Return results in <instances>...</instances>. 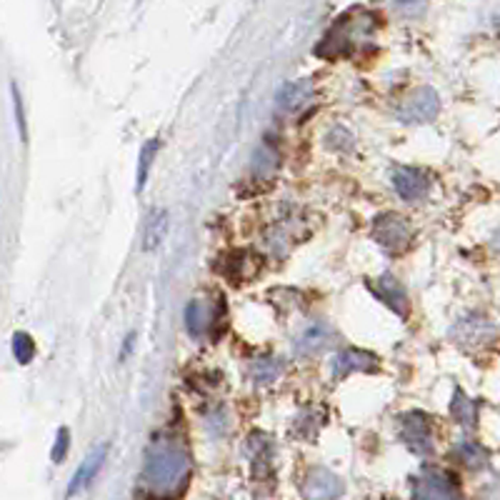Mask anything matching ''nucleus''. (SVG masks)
Instances as JSON below:
<instances>
[{
	"label": "nucleus",
	"mask_w": 500,
	"mask_h": 500,
	"mask_svg": "<svg viewBox=\"0 0 500 500\" xmlns=\"http://www.w3.org/2000/svg\"><path fill=\"white\" fill-rule=\"evenodd\" d=\"M190 473V458H188L183 443L176 438H158L146 453V468H143V488L150 495H176L183 488Z\"/></svg>",
	"instance_id": "obj_1"
},
{
	"label": "nucleus",
	"mask_w": 500,
	"mask_h": 500,
	"mask_svg": "<svg viewBox=\"0 0 500 500\" xmlns=\"http://www.w3.org/2000/svg\"><path fill=\"white\" fill-rule=\"evenodd\" d=\"M373 236L383 248L390 250V253H398V250H403L413 240V228H410V223L403 216L383 213V216L375 218Z\"/></svg>",
	"instance_id": "obj_2"
},
{
	"label": "nucleus",
	"mask_w": 500,
	"mask_h": 500,
	"mask_svg": "<svg viewBox=\"0 0 500 500\" xmlns=\"http://www.w3.org/2000/svg\"><path fill=\"white\" fill-rule=\"evenodd\" d=\"M393 3V8L400 13H406V15H418V13L426 11L428 0H390Z\"/></svg>",
	"instance_id": "obj_22"
},
{
	"label": "nucleus",
	"mask_w": 500,
	"mask_h": 500,
	"mask_svg": "<svg viewBox=\"0 0 500 500\" xmlns=\"http://www.w3.org/2000/svg\"><path fill=\"white\" fill-rule=\"evenodd\" d=\"M333 341V331L325 323H315L311 328H305L301 333V338L295 341V351L301 355H315L325 351Z\"/></svg>",
	"instance_id": "obj_13"
},
{
	"label": "nucleus",
	"mask_w": 500,
	"mask_h": 500,
	"mask_svg": "<svg viewBox=\"0 0 500 500\" xmlns=\"http://www.w3.org/2000/svg\"><path fill=\"white\" fill-rule=\"evenodd\" d=\"M158 148H160V140L153 138V140H148L146 146L140 148V158H138V190H143L148 183V173H150V166H153V160H156Z\"/></svg>",
	"instance_id": "obj_17"
},
{
	"label": "nucleus",
	"mask_w": 500,
	"mask_h": 500,
	"mask_svg": "<svg viewBox=\"0 0 500 500\" xmlns=\"http://www.w3.org/2000/svg\"><path fill=\"white\" fill-rule=\"evenodd\" d=\"M456 335H458L460 343L478 345L483 343L486 338L493 335V323L486 321V318L478 315V312H473V315H466V318L456 325Z\"/></svg>",
	"instance_id": "obj_12"
},
{
	"label": "nucleus",
	"mask_w": 500,
	"mask_h": 500,
	"mask_svg": "<svg viewBox=\"0 0 500 500\" xmlns=\"http://www.w3.org/2000/svg\"><path fill=\"white\" fill-rule=\"evenodd\" d=\"M400 438L406 446L416 453H430L433 450V438H430V426L423 413H406L400 418Z\"/></svg>",
	"instance_id": "obj_6"
},
{
	"label": "nucleus",
	"mask_w": 500,
	"mask_h": 500,
	"mask_svg": "<svg viewBox=\"0 0 500 500\" xmlns=\"http://www.w3.org/2000/svg\"><path fill=\"white\" fill-rule=\"evenodd\" d=\"M416 500H460V495L446 470L428 468L416 483Z\"/></svg>",
	"instance_id": "obj_4"
},
{
	"label": "nucleus",
	"mask_w": 500,
	"mask_h": 500,
	"mask_svg": "<svg viewBox=\"0 0 500 500\" xmlns=\"http://www.w3.org/2000/svg\"><path fill=\"white\" fill-rule=\"evenodd\" d=\"M213 318H216V311L206 301L188 303L186 328L193 338H203V335L208 333L210 328H213Z\"/></svg>",
	"instance_id": "obj_11"
},
{
	"label": "nucleus",
	"mask_w": 500,
	"mask_h": 500,
	"mask_svg": "<svg viewBox=\"0 0 500 500\" xmlns=\"http://www.w3.org/2000/svg\"><path fill=\"white\" fill-rule=\"evenodd\" d=\"M390 183H393V190L398 196L408 203H416V200L426 198L428 190H430V180L423 170L418 168L400 166L390 173Z\"/></svg>",
	"instance_id": "obj_5"
},
{
	"label": "nucleus",
	"mask_w": 500,
	"mask_h": 500,
	"mask_svg": "<svg viewBox=\"0 0 500 500\" xmlns=\"http://www.w3.org/2000/svg\"><path fill=\"white\" fill-rule=\"evenodd\" d=\"M13 355L21 365H28L35 358V343L28 333L13 335Z\"/></svg>",
	"instance_id": "obj_18"
},
{
	"label": "nucleus",
	"mask_w": 500,
	"mask_h": 500,
	"mask_svg": "<svg viewBox=\"0 0 500 500\" xmlns=\"http://www.w3.org/2000/svg\"><path fill=\"white\" fill-rule=\"evenodd\" d=\"M283 370V363L278 361V358H258L255 363L250 365V378L258 383V386H268V383H273L278 375H281Z\"/></svg>",
	"instance_id": "obj_16"
},
{
	"label": "nucleus",
	"mask_w": 500,
	"mask_h": 500,
	"mask_svg": "<svg viewBox=\"0 0 500 500\" xmlns=\"http://www.w3.org/2000/svg\"><path fill=\"white\" fill-rule=\"evenodd\" d=\"M311 98V81H293V83H285L281 91H278V108H281L283 113H295V111L305 108Z\"/></svg>",
	"instance_id": "obj_10"
},
{
	"label": "nucleus",
	"mask_w": 500,
	"mask_h": 500,
	"mask_svg": "<svg viewBox=\"0 0 500 500\" xmlns=\"http://www.w3.org/2000/svg\"><path fill=\"white\" fill-rule=\"evenodd\" d=\"M453 413H456V418L463 426L470 428L476 423V406L463 393H456V398H453Z\"/></svg>",
	"instance_id": "obj_20"
},
{
	"label": "nucleus",
	"mask_w": 500,
	"mask_h": 500,
	"mask_svg": "<svg viewBox=\"0 0 500 500\" xmlns=\"http://www.w3.org/2000/svg\"><path fill=\"white\" fill-rule=\"evenodd\" d=\"M440 111V98L433 88H420L416 93L410 95L408 101L400 103L398 108V118L408 125H418V123H428L433 120Z\"/></svg>",
	"instance_id": "obj_3"
},
{
	"label": "nucleus",
	"mask_w": 500,
	"mask_h": 500,
	"mask_svg": "<svg viewBox=\"0 0 500 500\" xmlns=\"http://www.w3.org/2000/svg\"><path fill=\"white\" fill-rule=\"evenodd\" d=\"M168 230V213L166 210H153L146 218V226H143V248L153 250L158 248L163 238H166Z\"/></svg>",
	"instance_id": "obj_15"
},
{
	"label": "nucleus",
	"mask_w": 500,
	"mask_h": 500,
	"mask_svg": "<svg viewBox=\"0 0 500 500\" xmlns=\"http://www.w3.org/2000/svg\"><path fill=\"white\" fill-rule=\"evenodd\" d=\"M13 98H15V113H18V125H21V133L25 138V118H23V103H21V95L18 91L13 88Z\"/></svg>",
	"instance_id": "obj_24"
},
{
	"label": "nucleus",
	"mask_w": 500,
	"mask_h": 500,
	"mask_svg": "<svg viewBox=\"0 0 500 500\" xmlns=\"http://www.w3.org/2000/svg\"><path fill=\"white\" fill-rule=\"evenodd\" d=\"M458 456L468 463L470 468H478V463L483 460V450L476 443H458Z\"/></svg>",
	"instance_id": "obj_21"
},
{
	"label": "nucleus",
	"mask_w": 500,
	"mask_h": 500,
	"mask_svg": "<svg viewBox=\"0 0 500 500\" xmlns=\"http://www.w3.org/2000/svg\"><path fill=\"white\" fill-rule=\"evenodd\" d=\"M68 443H71V433H68V428H61L58 436H55V446H53V460H55V463L65 458Z\"/></svg>",
	"instance_id": "obj_23"
},
{
	"label": "nucleus",
	"mask_w": 500,
	"mask_h": 500,
	"mask_svg": "<svg viewBox=\"0 0 500 500\" xmlns=\"http://www.w3.org/2000/svg\"><path fill=\"white\" fill-rule=\"evenodd\" d=\"M275 166H278L275 150L268 146L258 148V153L253 158V170H255V176H268L271 170H275Z\"/></svg>",
	"instance_id": "obj_19"
},
{
	"label": "nucleus",
	"mask_w": 500,
	"mask_h": 500,
	"mask_svg": "<svg viewBox=\"0 0 500 500\" xmlns=\"http://www.w3.org/2000/svg\"><path fill=\"white\" fill-rule=\"evenodd\" d=\"M333 375L335 378H345L351 373H370L378 370V355L368 353V351H358V348H345L333 358Z\"/></svg>",
	"instance_id": "obj_7"
},
{
	"label": "nucleus",
	"mask_w": 500,
	"mask_h": 500,
	"mask_svg": "<svg viewBox=\"0 0 500 500\" xmlns=\"http://www.w3.org/2000/svg\"><path fill=\"white\" fill-rule=\"evenodd\" d=\"M303 493L308 500H335L343 493V483L335 478L331 470L315 468L308 473L303 483Z\"/></svg>",
	"instance_id": "obj_9"
},
{
	"label": "nucleus",
	"mask_w": 500,
	"mask_h": 500,
	"mask_svg": "<svg viewBox=\"0 0 500 500\" xmlns=\"http://www.w3.org/2000/svg\"><path fill=\"white\" fill-rule=\"evenodd\" d=\"M105 456H108V443H98L73 473V478L68 483V495H78V493H83V490L93 483L95 476L103 468Z\"/></svg>",
	"instance_id": "obj_8"
},
{
	"label": "nucleus",
	"mask_w": 500,
	"mask_h": 500,
	"mask_svg": "<svg viewBox=\"0 0 500 500\" xmlns=\"http://www.w3.org/2000/svg\"><path fill=\"white\" fill-rule=\"evenodd\" d=\"M375 293H378V298L386 303L390 311L400 312V315H406L408 312V295L403 291V285L393 278V275H380L378 283H375Z\"/></svg>",
	"instance_id": "obj_14"
}]
</instances>
